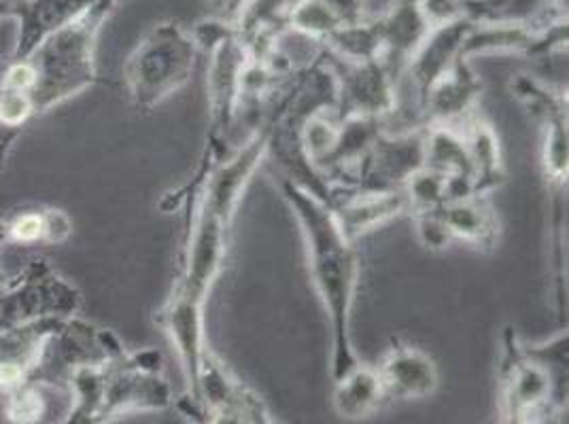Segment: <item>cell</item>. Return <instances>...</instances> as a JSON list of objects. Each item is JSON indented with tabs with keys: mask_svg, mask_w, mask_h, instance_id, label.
Wrapping results in <instances>:
<instances>
[{
	"mask_svg": "<svg viewBox=\"0 0 569 424\" xmlns=\"http://www.w3.org/2000/svg\"><path fill=\"white\" fill-rule=\"evenodd\" d=\"M272 132V113L260 121L249 139L207 172H196L190 183L168 193L162 209H186V234L179 251V270L167 302L156 312V323L177 351L186 377V397L193 400L207 354L204 306L223 272L238 204L256 170L266 160Z\"/></svg>",
	"mask_w": 569,
	"mask_h": 424,
	"instance_id": "6da1fadb",
	"label": "cell"
},
{
	"mask_svg": "<svg viewBox=\"0 0 569 424\" xmlns=\"http://www.w3.org/2000/svg\"><path fill=\"white\" fill-rule=\"evenodd\" d=\"M279 189L307 244L310 281L330 321L332 376L338 380L359 363L351 337V312L361 272L357 244L345 236L326 202L287 179H281Z\"/></svg>",
	"mask_w": 569,
	"mask_h": 424,
	"instance_id": "7a4b0ae2",
	"label": "cell"
},
{
	"mask_svg": "<svg viewBox=\"0 0 569 424\" xmlns=\"http://www.w3.org/2000/svg\"><path fill=\"white\" fill-rule=\"evenodd\" d=\"M72 403L58 424H111L139 412L167 410L172 388L156 349L123 351L109 363L79 370L69 382Z\"/></svg>",
	"mask_w": 569,
	"mask_h": 424,
	"instance_id": "3957f363",
	"label": "cell"
},
{
	"mask_svg": "<svg viewBox=\"0 0 569 424\" xmlns=\"http://www.w3.org/2000/svg\"><path fill=\"white\" fill-rule=\"evenodd\" d=\"M498 377L503 421L566 424L568 331H559L542 344H527L515 327H506Z\"/></svg>",
	"mask_w": 569,
	"mask_h": 424,
	"instance_id": "277c9868",
	"label": "cell"
},
{
	"mask_svg": "<svg viewBox=\"0 0 569 424\" xmlns=\"http://www.w3.org/2000/svg\"><path fill=\"white\" fill-rule=\"evenodd\" d=\"M512 95L529 111L540 128V151L550 206V258L555 279V300L559 314L566 307V206H568V94L545 83L517 77Z\"/></svg>",
	"mask_w": 569,
	"mask_h": 424,
	"instance_id": "5b68a950",
	"label": "cell"
},
{
	"mask_svg": "<svg viewBox=\"0 0 569 424\" xmlns=\"http://www.w3.org/2000/svg\"><path fill=\"white\" fill-rule=\"evenodd\" d=\"M119 0H96L94 4L62 28L30 55L37 71L32 92L37 115L71 100L98 83L96 48L98 34Z\"/></svg>",
	"mask_w": 569,
	"mask_h": 424,
	"instance_id": "8992f818",
	"label": "cell"
},
{
	"mask_svg": "<svg viewBox=\"0 0 569 424\" xmlns=\"http://www.w3.org/2000/svg\"><path fill=\"white\" fill-rule=\"evenodd\" d=\"M196 48L177 24L156 26L123 67V83L132 109L151 113L170 95L177 94L193 74Z\"/></svg>",
	"mask_w": 569,
	"mask_h": 424,
	"instance_id": "52a82bcc",
	"label": "cell"
},
{
	"mask_svg": "<svg viewBox=\"0 0 569 424\" xmlns=\"http://www.w3.org/2000/svg\"><path fill=\"white\" fill-rule=\"evenodd\" d=\"M123 351L113 331L102 330L79 314L62 319L37 354L28 382L41 388L67 391L79 370L109 363Z\"/></svg>",
	"mask_w": 569,
	"mask_h": 424,
	"instance_id": "ba28073f",
	"label": "cell"
},
{
	"mask_svg": "<svg viewBox=\"0 0 569 424\" xmlns=\"http://www.w3.org/2000/svg\"><path fill=\"white\" fill-rule=\"evenodd\" d=\"M81 307V291L49 261H28L24 270L0 283V333L43 319H71Z\"/></svg>",
	"mask_w": 569,
	"mask_h": 424,
	"instance_id": "9c48e42d",
	"label": "cell"
},
{
	"mask_svg": "<svg viewBox=\"0 0 569 424\" xmlns=\"http://www.w3.org/2000/svg\"><path fill=\"white\" fill-rule=\"evenodd\" d=\"M412 219L419 240L429 251H442L455 242L476 251H491L498 246V211L487 193L451 198L433 211L412 214Z\"/></svg>",
	"mask_w": 569,
	"mask_h": 424,
	"instance_id": "30bf717a",
	"label": "cell"
},
{
	"mask_svg": "<svg viewBox=\"0 0 569 424\" xmlns=\"http://www.w3.org/2000/svg\"><path fill=\"white\" fill-rule=\"evenodd\" d=\"M345 236L356 242L379 230L380 225L408 214V200L403 189L375 191V189H336L328 202Z\"/></svg>",
	"mask_w": 569,
	"mask_h": 424,
	"instance_id": "8fae6325",
	"label": "cell"
},
{
	"mask_svg": "<svg viewBox=\"0 0 569 424\" xmlns=\"http://www.w3.org/2000/svg\"><path fill=\"white\" fill-rule=\"evenodd\" d=\"M377 374L385 400H421L438 388L436 361L421 349L393 340L382 354Z\"/></svg>",
	"mask_w": 569,
	"mask_h": 424,
	"instance_id": "7c38bea8",
	"label": "cell"
},
{
	"mask_svg": "<svg viewBox=\"0 0 569 424\" xmlns=\"http://www.w3.org/2000/svg\"><path fill=\"white\" fill-rule=\"evenodd\" d=\"M96 0H22L13 9L18 39L11 60H30L49 37L81 18Z\"/></svg>",
	"mask_w": 569,
	"mask_h": 424,
	"instance_id": "4fadbf2b",
	"label": "cell"
},
{
	"mask_svg": "<svg viewBox=\"0 0 569 424\" xmlns=\"http://www.w3.org/2000/svg\"><path fill=\"white\" fill-rule=\"evenodd\" d=\"M60 321L62 319H43L0 333V397L28 382L37 354Z\"/></svg>",
	"mask_w": 569,
	"mask_h": 424,
	"instance_id": "5bb4252c",
	"label": "cell"
},
{
	"mask_svg": "<svg viewBox=\"0 0 569 424\" xmlns=\"http://www.w3.org/2000/svg\"><path fill=\"white\" fill-rule=\"evenodd\" d=\"M71 234V216L53 206H28L0 219V246L62 244Z\"/></svg>",
	"mask_w": 569,
	"mask_h": 424,
	"instance_id": "9a60e30c",
	"label": "cell"
},
{
	"mask_svg": "<svg viewBox=\"0 0 569 424\" xmlns=\"http://www.w3.org/2000/svg\"><path fill=\"white\" fill-rule=\"evenodd\" d=\"M461 128H463V137L470 151V162L475 170L476 193L493 195V191L506 179V165L501 158L498 134L491 121L480 111H476L475 115L466 119Z\"/></svg>",
	"mask_w": 569,
	"mask_h": 424,
	"instance_id": "2e32d148",
	"label": "cell"
},
{
	"mask_svg": "<svg viewBox=\"0 0 569 424\" xmlns=\"http://www.w3.org/2000/svg\"><path fill=\"white\" fill-rule=\"evenodd\" d=\"M333 407L342 418L357 421L370 416L379 405L385 403V393L380 384L377 367L357 363L351 372L333 380Z\"/></svg>",
	"mask_w": 569,
	"mask_h": 424,
	"instance_id": "e0dca14e",
	"label": "cell"
},
{
	"mask_svg": "<svg viewBox=\"0 0 569 424\" xmlns=\"http://www.w3.org/2000/svg\"><path fill=\"white\" fill-rule=\"evenodd\" d=\"M4 418L9 424H39L43 421L48 405L43 388L26 382L13 393L4 395Z\"/></svg>",
	"mask_w": 569,
	"mask_h": 424,
	"instance_id": "ac0fdd59",
	"label": "cell"
},
{
	"mask_svg": "<svg viewBox=\"0 0 569 424\" xmlns=\"http://www.w3.org/2000/svg\"><path fill=\"white\" fill-rule=\"evenodd\" d=\"M32 118H37L32 94L22 92V90L4 88L0 83V123L24 132L28 121Z\"/></svg>",
	"mask_w": 569,
	"mask_h": 424,
	"instance_id": "d6986e66",
	"label": "cell"
},
{
	"mask_svg": "<svg viewBox=\"0 0 569 424\" xmlns=\"http://www.w3.org/2000/svg\"><path fill=\"white\" fill-rule=\"evenodd\" d=\"M20 137H22L20 130H13V128H7L4 123H0V172L7 165L9 153L13 151V147H16Z\"/></svg>",
	"mask_w": 569,
	"mask_h": 424,
	"instance_id": "ffe728a7",
	"label": "cell"
},
{
	"mask_svg": "<svg viewBox=\"0 0 569 424\" xmlns=\"http://www.w3.org/2000/svg\"><path fill=\"white\" fill-rule=\"evenodd\" d=\"M13 9L16 4H11L9 0H0V22L7 18H13Z\"/></svg>",
	"mask_w": 569,
	"mask_h": 424,
	"instance_id": "44dd1931",
	"label": "cell"
},
{
	"mask_svg": "<svg viewBox=\"0 0 569 424\" xmlns=\"http://www.w3.org/2000/svg\"><path fill=\"white\" fill-rule=\"evenodd\" d=\"M2 72H4V62L0 64V83H2Z\"/></svg>",
	"mask_w": 569,
	"mask_h": 424,
	"instance_id": "7402d4cb",
	"label": "cell"
},
{
	"mask_svg": "<svg viewBox=\"0 0 569 424\" xmlns=\"http://www.w3.org/2000/svg\"><path fill=\"white\" fill-rule=\"evenodd\" d=\"M9 2H11V4H18V2H22V0H9Z\"/></svg>",
	"mask_w": 569,
	"mask_h": 424,
	"instance_id": "603a6c76",
	"label": "cell"
},
{
	"mask_svg": "<svg viewBox=\"0 0 569 424\" xmlns=\"http://www.w3.org/2000/svg\"><path fill=\"white\" fill-rule=\"evenodd\" d=\"M0 249H2V246H0Z\"/></svg>",
	"mask_w": 569,
	"mask_h": 424,
	"instance_id": "cb8c5ba5",
	"label": "cell"
}]
</instances>
